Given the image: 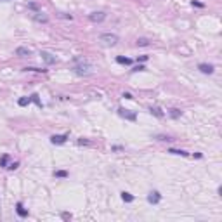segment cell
<instances>
[{
  "label": "cell",
  "instance_id": "11",
  "mask_svg": "<svg viewBox=\"0 0 222 222\" xmlns=\"http://www.w3.org/2000/svg\"><path fill=\"white\" fill-rule=\"evenodd\" d=\"M33 19H35V21H38V23H49V17H47L43 12H35Z\"/></svg>",
  "mask_w": 222,
  "mask_h": 222
},
{
  "label": "cell",
  "instance_id": "22",
  "mask_svg": "<svg viewBox=\"0 0 222 222\" xmlns=\"http://www.w3.org/2000/svg\"><path fill=\"white\" fill-rule=\"evenodd\" d=\"M54 175H56V177H63V179H64V177H68V172H66V170H56V172H54Z\"/></svg>",
  "mask_w": 222,
  "mask_h": 222
},
{
  "label": "cell",
  "instance_id": "14",
  "mask_svg": "<svg viewBox=\"0 0 222 222\" xmlns=\"http://www.w3.org/2000/svg\"><path fill=\"white\" fill-rule=\"evenodd\" d=\"M149 111H151V115H155V116H158V118H163V116H165V113H163L160 108H151Z\"/></svg>",
  "mask_w": 222,
  "mask_h": 222
},
{
  "label": "cell",
  "instance_id": "2",
  "mask_svg": "<svg viewBox=\"0 0 222 222\" xmlns=\"http://www.w3.org/2000/svg\"><path fill=\"white\" fill-rule=\"evenodd\" d=\"M99 42H102L104 45H116L120 42L116 33H101L99 35Z\"/></svg>",
  "mask_w": 222,
  "mask_h": 222
},
{
  "label": "cell",
  "instance_id": "13",
  "mask_svg": "<svg viewBox=\"0 0 222 222\" xmlns=\"http://www.w3.org/2000/svg\"><path fill=\"white\" fill-rule=\"evenodd\" d=\"M122 200H123L125 203H132V201H134V196H132L130 193H127V191H123V193H122Z\"/></svg>",
  "mask_w": 222,
  "mask_h": 222
},
{
  "label": "cell",
  "instance_id": "18",
  "mask_svg": "<svg viewBox=\"0 0 222 222\" xmlns=\"http://www.w3.org/2000/svg\"><path fill=\"white\" fill-rule=\"evenodd\" d=\"M7 163H9V155H3V156L0 158V167H2V168H7Z\"/></svg>",
  "mask_w": 222,
  "mask_h": 222
},
{
  "label": "cell",
  "instance_id": "9",
  "mask_svg": "<svg viewBox=\"0 0 222 222\" xmlns=\"http://www.w3.org/2000/svg\"><path fill=\"white\" fill-rule=\"evenodd\" d=\"M16 56H19V57L31 56V49H28V47H17L16 49Z\"/></svg>",
  "mask_w": 222,
  "mask_h": 222
},
{
  "label": "cell",
  "instance_id": "20",
  "mask_svg": "<svg viewBox=\"0 0 222 222\" xmlns=\"http://www.w3.org/2000/svg\"><path fill=\"white\" fill-rule=\"evenodd\" d=\"M28 9H31V10H35V12H40L38 3H35V2H28Z\"/></svg>",
  "mask_w": 222,
  "mask_h": 222
},
{
  "label": "cell",
  "instance_id": "19",
  "mask_svg": "<svg viewBox=\"0 0 222 222\" xmlns=\"http://www.w3.org/2000/svg\"><path fill=\"white\" fill-rule=\"evenodd\" d=\"M137 45L139 47H148L149 45V40L148 38H137Z\"/></svg>",
  "mask_w": 222,
  "mask_h": 222
},
{
  "label": "cell",
  "instance_id": "4",
  "mask_svg": "<svg viewBox=\"0 0 222 222\" xmlns=\"http://www.w3.org/2000/svg\"><path fill=\"white\" fill-rule=\"evenodd\" d=\"M118 115H120L122 118L129 120V122H135V120H137V115H135L134 111H130V109H125V108H120V109H118Z\"/></svg>",
  "mask_w": 222,
  "mask_h": 222
},
{
  "label": "cell",
  "instance_id": "6",
  "mask_svg": "<svg viewBox=\"0 0 222 222\" xmlns=\"http://www.w3.org/2000/svg\"><path fill=\"white\" fill-rule=\"evenodd\" d=\"M198 69L201 71V73H205V75H212L214 73V64H207V63H201V64H198Z\"/></svg>",
  "mask_w": 222,
  "mask_h": 222
},
{
  "label": "cell",
  "instance_id": "5",
  "mask_svg": "<svg viewBox=\"0 0 222 222\" xmlns=\"http://www.w3.org/2000/svg\"><path fill=\"white\" fill-rule=\"evenodd\" d=\"M160 200H162V195H160L158 191H151V193L148 195V203H151V205L160 203Z\"/></svg>",
  "mask_w": 222,
  "mask_h": 222
},
{
  "label": "cell",
  "instance_id": "17",
  "mask_svg": "<svg viewBox=\"0 0 222 222\" xmlns=\"http://www.w3.org/2000/svg\"><path fill=\"white\" fill-rule=\"evenodd\" d=\"M30 102H31V96H30V97H21V99L17 101V104H19V106H28Z\"/></svg>",
  "mask_w": 222,
  "mask_h": 222
},
{
  "label": "cell",
  "instance_id": "10",
  "mask_svg": "<svg viewBox=\"0 0 222 222\" xmlns=\"http://www.w3.org/2000/svg\"><path fill=\"white\" fill-rule=\"evenodd\" d=\"M16 212H17V215H19V217H28V210L23 207V203H21V201L16 205Z\"/></svg>",
  "mask_w": 222,
  "mask_h": 222
},
{
  "label": "cell",
  "instance_id": "24",
  "mask_svg": "<svg viewBox=\"0 0 222 222\" xmlns=\"http://www.w3.org/2000/svg\"><path fill=\"white\" fill-rule=\"evenodd\" d=\"M24 71H38V73H45L47 69H42V68H33V66H31V68H24Z\"/></svg>",
  "mask_w": 222,
  "mask_h": 222
},
{
  "label": "cell",
  "instance_id": "27",
  "mask_svg": "<svg viewBox=\"0 0 222 222\" xmlns=\"http://www.w3.org/2000/svg\"><path fill=\"white\" fill-rule=\"evenodd\" d=\"M156 139H158V141H172V139L167 137V135H156Z\"/></svg>",
  "mask_w": 222,
  "mask_h": 222
},
{
  "label": "cell",
  "instance_id": "21",
  "mask_svg": "<svg viewBox=\"0 0 222 222\" xmlns=\"http://www.w3.org/2000/svg\"><path fill=\"white\" fill-rule=\"evenodd\" d=\"M31 102H35L38 108H42V102H40V99H38V94H31Z\"/></svg>",
  "mask_w": 222,
  "mask_h": 222
},
{
  "label": "cell",
  "instance_id": "16",
  "mask_svg": "<svg viewBox=\"0 0 222 222\" xmlns=\"http://www.w3.org/2000/svg\"><path fill=\"white\" fill-rule=\"evenodd\" d=\"M168 153H172V155H179V156H188V155H189V153L184 151V149H168Z\"/></svg>",
  "mask_w": 222,
  "mask_h": 222
},
{
  "label": "cell",
  "instance_id": "15",
  "mask_svg": "<svg viewBox=\"0 0 222 222\" xmlns=\"http://www.w3.org/2000/svg\"><path fill=\"white\" fill-rule=\"evenodd\" d=\"M168 115H170L172 118H179V116L182 115V111H181V109H177V108H172V109L168 111Z\"/></svg>",
  "mask_w": 222,
  "mask_h": 222
},
{
  "label": "cell",
  "instance_id": "29",
  "mask_svg": "<svg viewBox=\"0 0 222 222\" xmlns=\"http://www.w3.org/2000/svg\"><path fill=\"white\" fill-rule=\"evenodd\" d=\"M123 97H125V99H134V96H132L130 92H123Z\"/></svg>",
  "mask_w": 222,
  "mask_h": 222
},
{
  "label": "cell",
  "instance_id": "25",
  "mask_svg": "<svg viewBox=\"0 0 222 222\" xmlns=\"http://www.w3.org/2000/svg\"><path fill=\"white\" fill-rule=\"evenodd\" d=\"M17 167H19V163H17V162H12V163H9V165H7V168H9V170H16Z\"/></svg>",
  "mask_w": 222,
  "mask_h": 222
},
{
  "label": "cell",
  "instance_id": "26",
  "mask_svg": "<svg viewBox=\"0 0 222 222\" xmlns=\"http://www.w3.org/2000/svg\"><path fill=\"white\" fill-rule=\"evenodd\" d=\"M142 69H146V68H144V64H137L132 71H142Z\"/></svg>",
  "mask_w": 222,
  "mask_h": 222
},
{
  "label": "cell",
  "instance_id": "3",
  "mask_svg": "<svg viewBox=\"0 0 222 222\" xmlns=\"http://www.w3.org/2000/svg\"><path fill=\"white\" fill-rule=\"evenodd\" d=\"M104 19H106V12H102V10H94L89 14V21H92V23H102Z\"/></svg>",
  "mask_w": 222,
  "mask_h": 222
},
{
  "label": "cell",
  "instance_id": "30",
  "mask_svg": "<svg viewBox=\"0 0 222 222\" xmlns=\"http://www.w3.org/2000/svg\"><path fill=\"white\" fill-rule=\"evenodd\" d=\"M193 5H196V7H205V3H201V2H195V0H193Z\"/></svg>",
  "mask_w": 222,
  "mask_h": 222
},
{
  "label": "cell",
  "instance_id": "28",
  "mask_svg": "<svg viewBox=\"0 0 222 222\" xmlns=\"http://www.w3.org/2000/svg\"><path fill=\"white\" fill-rule=\"evenodd\" d=\"M78 144H80V146H82V144H85V146H87V144H89V141H87V139H83V137H80V139H78Z\"/></svg>",
  "mask_w": 222,
  "mask_h": 222
},
{
  "label": "cell",
  "instance_id": "8",
  "mask_svg": "<svg viewBox=\"0 0 222 222\" xmlns=\"http://www.w3.org/2000/svg\"><path fill=\"white\" fill-rule=\"evenodd\" d=\"M40 56H42V59L47 63V64H54L56 63V56H52L50 52H47V50H42L40 52Z\"/></svg>",
  "mask_w": 222,
  "mask_h": 222
},
{
  "label": "cell",
  "instance_id": "32",
  "mask_svg": "<svg viewBox=\"0 0 222 222\" xmlns=\"http://www.w3.org/2000/svg\"><path fill=\"white\" fill-rule=\"evenodd\" d=\"M63 219H71V214H63Z\"/></svg>",
  "mask_w": 222,
  "mask_h": 222
},
{
  "label": "cell",
  "instance_id": "12",
  "mask_svg": "<svg viewBox=\"0 0 222 222\" xmlns=\"http://www.w3.org/2000/svg\"><path fill=\"white\" fill-rule=\"evenodd\" d=\"M116 63H118V64H132V59H130V57L118 56V57H116Z\"/></svg>",
  "mask_w": 222,
  "mask_h": 222
},
{
  "label": "cell",
  "instance_id": "7",
  "mask_svg": "<svg viewBox=\"0 0 222 222\" xmlns=\"http://www.w3.org/2000/svg\"><path fill=\"white\" fill-rule=\"evenodd\" d=\"M68 137H69L68 134H61V135H52V137H50V142H52V144H64V142L68 141Z\"/></svg>",
  "mask_w": 222,
  "mask_h": 222
},
{
  "label": "cell",
  "instance_id": "31",
  "mask_svg": "<svg viewBox=\"0 0 222 222\" xmlns=\"http://www.w3.org/2000/svg\"><path fill=\"white\" fill-rule=\"evenodd\" d=\"M137 61H141V63H144V61H148V56H139V59Z\"/></svg>",
  "mask_w": 222,
  "mask_h": 222
},
{
  "label": "cell",
  "instance_id": "1",
  "mask_svg": "<svg viewBox=\"0 0 222 222\" xmlns=\"http://www.w3.org/2000/svg\"><path fill=\"white\" fill-rule=\"evenodd\" d=\"M92 64H89L87 61H83V59H76V63H75V66H73V71L76 73V75H80V76H87V75H90L92 73Z\"/></svg>",
  "mask_w": 222,
  "mask_h": 222
},
{
  "label": "cell",
  "instance_id": "23",
  "mask_svg": "<svg viewBox=\"0 0 222 222\" xmlns=\"http://www.w3.org/2000/svg\"><path fill=\"white\" fill-rule=\"evenodd\" d=\"M57 17H61V19H69V21L73 19V16H71V14H64V12H59V14H57Z\"/></svg>",
  "mask_w": 222,
  "mask_h": 222
}]
</instances>
